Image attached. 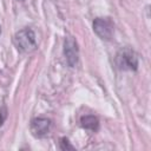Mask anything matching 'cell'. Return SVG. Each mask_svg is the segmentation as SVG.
<instances>
[{
  "mask_svg": "<svg viewBox=\"0 0 151 151\" xmlns=\"http://www.w3.org/2000/svg\"><path fill=\"white\" fill-rule=\"evenodd\" d=\"M60 149L61 150H74V146L70 144V142H68L67 138L63 137L60 139Z\"/></svg>",
  "mask_w": 151,
  "mask_h": 151,
  "instance_id": "cell-7",
  "label": "cell"
},
{
  "mask_svg": "<svg viewBox=\"0 0 151 151\" xmlns=\"http://www.w3.org/2000/svg\"><path fill=\"white\" fill-rule=\"evenodd\" d=\"M64 55L68 66L74 67L79 59V48L78 44L73 37H67L64 41Z\"/></svg>",
  "mask_w": 151,
  "mask_h": 151,
  "instance_id": "cell-4",
  "label": "cell"
},
{
  "mask_svg": "<svg viewBox=\"0 0 151 151\" xmlns=\"http://www.w3.org/2000/svg\"><path fill=\"white\" fill-rule=\"evenodd\" d=\"M113 27V22L109 18H96L93 21V31L103 40H110L112 38Z\"/></svg>",
  "mask_w": 151,
  "mask_h": 151,
  "instance_id": "cell-3",
  "label": "cell"
},
{
  "mask_svg": "<svg viewBox=\"0 0 151 151\" xmlns=\"http://www.w3.org/2000/svg\"><path fill=\"white\" fill-rule=\"evenodd\" d=\"M80 125L83 129L85 130H88V131H98L99 129V120L96 116H92V114H86V116H83L80 118Z\"/></svg>",
  "mask_w": 151,
  "mask_h": 151,
  "instance_id": "cell-6",
  "label": "cell"
},
{
  "mask_svg": "<svg viewBox=\"0 0 151 151\" xmlns=\"http://www.w3.org/2000/svg\"><path fill=\"white\" fill-rule=\"evenodd\" d=\"M117 65L120 70L136 71L138 68V58L136 53L130 48L120 50L117 54Z\"/></svg>",
  "mask_w": 151,
  "mask_h": 151,
  "instance_id": "cell-2",
  "label": "cell"
},
{
  "mask_svg": "<svg viewBox=\"0 0 151 151\" xmlns=\"http://www.w3.org/2000/svg\"><path fill=\"white\" fill-rule=\"evenodd\" d=\"M13 42L17 50L21 53H31L37 50L35 34L29 27L18 31L13 37Z\"/></svg>",
  "mask_w": 151,
  "mask_h": 151,
  "instance_id": "cell-1",
  "label": "cell"
},
{
  "mask_svg": "<svg viewBox=\"0 0 151 151\" xmlns=\"http://www.w3.org/2000/svg\"><path fill=\"white\" fill-rule=\"evenodd\" d=\"M29 127H31V132H32V134L34 137L42 138L50 132L51 120L47 119V118H42V117L34 118V119H32Z\"/></svg>",
  "mask_w": 151,
  "mask_h": 151,
  "instance_id": "cell-5",
  "label": "cell"
},
{
  "mask_svg": "<svg viewBox=\"0 0 151 151\" xmlns=\"http://www.w3.org/2000/svg\"><path fill=\"white\" fill-rule=\"evenodd\" d=\"M0 34H1V27H0Z\"/></svg>",
  "mask_w": 151,
  "mask_h": 151,
  "instance_id": "cell-8",
  "label": "cell"
}]
</instances>
